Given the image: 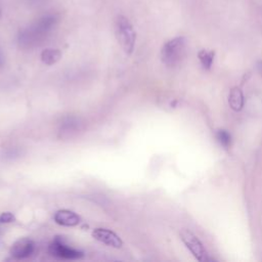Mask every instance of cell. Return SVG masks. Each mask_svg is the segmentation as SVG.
Here are the masks:
<instances>
[{"instance_id":"obj_6","label":"cell","mask_w":262,"mask_h":262,"mask_svg":"<svg viewBox=\"0 0 262 262\" xmlns=\"http://www.w3.org/2000/svg\"><path fill=\"white\" fill-rule=\"evenodd\" d=\"M35 242L29 237H21L15 241L10 248V255L15 259H26L35 252Z\"/></svg>"},{"instance_id":"obj_8","label":"cell","mask_w":262,"mask_h":262,"mask_svg":"<svg viewBox=\"0 0 262 262\" xmlns=\"http://www.w3.org/2000/svg\"><path fill=\"white\" fill-rule=\"evenodd\" d=\"M53 220L58 225L73 227V226H77L80 223L81 218L74 211H71L68 209H61L54 213Z\"/></svg>"},{"instance_id":"obj_1","label":"cell","mask_w":262,"mask_h":262,"mask_svg":"<svg viewBox=\"0 0 262 262\" xmlns=\"http://www.w3.org/2000/svg\"><path fill=\"white\" fill-rule=\"evenodd\" d=\"M59 21L57 14H45L17 34V44L23 49H32L42 44Z\"/></svg>"},{"instance_id":"obj_15","label":"cell","mask_w":262,"mask_h":262,"mask_svg":"<svg viewBox=\"0 0 262 262\" xmlns=\"http://www.w3.org/2000/svg\"><path fill=\"white\" fill-rule=\"evenodd\" d=\"M4 63H5V56L3 51L0 49V70L4 67Z\"/></svg>"},{"instance_id":"obj_2","label":"cell","mask_w":262,"mask_h":262,"mask_svg":"<svg viewBox=\"0 0 262 262\" xmlns=\"http://www.w3.org/2000/svg\"><path fill=\"white\" fill-rule=\"evenodd\" d=\"M115 33L124 52L130 55L135 47L136 33L130 20L124 15H118L115 19Z\"/></svg>"},{"instance_id":"obj_9","label":"cell","mask_w":262,"mask_h":262,"mask_svg":"<svg viewBox=\"0 0 262 262\" xmlns=\"http://www.w3.org/2000/svg\"><path fill=\"white\" fill-rule=\"evenodd\" d=\"M82 128V123L79 119L74 117H68L62 121L59 127V137L60 138H72L76 136Z\"/></svg>"},{"instance_id":"obj_5","label":"cell","mask_w":262,"mask_h":262,"mask_svg":"<svg viewBox=\"0 0 262 262\" xmlns=\"http://www.w3.org/2000/svg\"><path fill=\"white\" fill-rule=\"evenodd\" d=\"M180 238L182 239L185 247L191 252L194 258L201 262H207L211 259L208 257L207 251L205 250L201 241L189 230L183 229L180 232Z\"/></svg>"},{"instance_id":"obj_4","label":"cell","mask_w":262,"mask_h":262,"mask_svg":"<svg viewBox=\"0 0 262 262\" xmlns=\"http://www.w3.org/2000/svg\"><path fill=\"white\" fill-rule=\"evenodd\" d=\"M48 251L50 255L64 260H77L81 259L84 256V253L82 251L69 246L59 236H56L50 243Z\"/></svg>"},{"instance_id":"obj_13","label":"cell","mask_w":262,"mask_h":262,"mask_svg":"<svg viewBox=\"0 0 262 262\" xmlns=\"http://www.w3.org/2000/svg\"><path fill=\"white\" fill-rule=\"evenodd\" d=\"M216 138L218 142L224 147H228L231 143V136L226 130H219L216 134Z\"/></svg>"},{"instance_id":"obj_7","label":"cell","mask_w":262,"mask_h":262,"mask_svg":"<svg viewBox=\"0 0 262 262\" xmlns=\"http://www.w3.org/2000/svg\"><path fill=\"white\" fill-rule=\"evenodd\" d=\"M92 236L96 241H98L108 247L120 249L123 246V241L121 239V237L116 232H114L107 228L97 227V228L93 229Z\"/></svg>"},{"instance_id":"obj_16","label":"cell","mask_w":262,"mask_h":262,"mask_svg":"<svg viewBox=\"0 0 262 262\" xmlns=\"http://www.w3.org/2000/svg\"><path fill=\"white\" fill-rule=\"evenodd\" d=\"M29 1H32V2H34V3H42V2H44V1H46V0H29Z\"/></svg>"},{"instance_id":"obj_10","label":"cell","mask_w":262,"mask_h":262,"mask_svg":"<svg viewBox=\"0 0 262 262\" xmlns=\"http://www.w3.org/2000/svg\"><path fill=\"white\" fill-rule=\"evenodd\" d=\"M228 103L233 111H241L244 106V95L239 88L234 87L230 90L228 95Z\"/></svg>"},{"instance_id":"obj_12","label":"cell","mask_w":262,"mask_h":262,"mask_svg":"<svg viewBox=\"0 0 262 262\" xmlns=\"http://www.w3.org/2000/svg\"><path fill=\"white\" fill-rule=\"evenodd\" d=\"M214 55H215V52L214 51H207V50H201L198 54L199 56V59L202 63V66L205 68V69H210L212 63H213V59H214Z\"/></svg>"},{"instance_id":"obj_3","label":"cell","mask_w":262,"mask_h":262,"mask_svg":"<svg viewBox=\"0 0 262 262\" xmlns=\"http://www.w3.org/2000/svg\"><path fill=\"white\" fill-rule=\"evenodd\" d=\"M186 51V39L182 36L167 41L161 49V59L167 67H175L181 62Z\"/></svg>"},{"instance_id":"obj_14","label":"cell","mask_w":262,"mask_h":262,"mask_svg":"<svg viewBox=\"0 0 262 262\" xmlns=\"http://www.w3.org/2000/svg\"><path fill=\"white\" fill-rule=\"evenodd\" d=\"M14 221H15V216H14L13 213H11V212L1 213V215H0V224H2V223L7 224V223L14 222Z\"/></svg>"},{"instance_id":"obj_11","label":"cell","mask_w":262,"mask_h":262,"mask_svg":"<svg viewBox=\"0 0 262 262\" xmlns=\"http://www.w3.org/2000/svg\"><path fill=\"white\" fill-rule=\"evenodd\" d=\"M61 51L57 48H45L41 52V60L47 66H52L61 58Z\"/></svg>"}]
</instances>
